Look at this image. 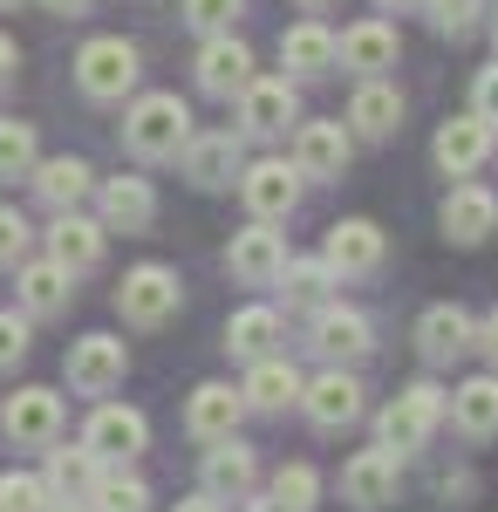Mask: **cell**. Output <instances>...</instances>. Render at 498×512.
I'll use <instances>...</instances> for the list:
<instances>
[{
    "label": "cell",
    "instance_id": "1",
    "mask_svg": "<svg viewBox=\"0 0 498 512\" xmlns=\"http://www.w3.org/2000/svg\"><path fill=\"white\" fill-rule=\"evenodd\" d=\"M123 144H130V158H144V164L178 158L192 144V110L178 96H137L130 117H123Z\"/></svg>",
    "mask_w": 498,
    "mask_h": 512
},
{
    "label": "cell",
    "instance_id": "2",
    "mask_svg": "<svg viewBox=\"0 0 498 512\" xmlns=\"http://www.w3.org/2000/svg\"><path fill=\"white\" fill-rule=\"evenodd\" d=\"M444 410H451V396L437 390V383H410V390H403V396L383 410V424H376L383 451H396V458L423 451V444H430V431L444 424Z\"/></svg>",
    "mask_w": 498,
    "mask_h": 512
},
{
    "label": "cell",
    "instance_id": "3",
    "mask_svg": "<svg viewBox=\"0 0 498 512\" xmlns=\"http://www.w3.org/2000/svg\"><path fill=\"white\" fill-rule=\"evenodd\" d=\"M76 82H82L89 103H123V96L137 89V48L123 35H96L76 55Z\"/></svg>",
    "mask_w": 498,
    "mask_h": 512
},
{
    "label": "cell",
    "instance_id": "4",
    "mask_svg": "<svg viewBox=\"0 0 498 512\" xmlns=\"http://www.w3.org/2000/svg\"><path fill=\"white\" fill-rule=\"evenodd\" d=\"M178 301H185V287L171 267H130L123 287H116V315L130 321V328H164V321L178 315Z\"/></svg>",
    "mask_w": 498,
    "mask_h": 512
},
{
    "label": "cell",
    "instance_id": "5",
    "mask_svg": "<svg viewBox=\"0 0 498 512\" xmlns=\"http://www.w3.org/2000/svg\"><path fill=\"white\" fill-rule=\"evenodd\" d=\"M239 198H246L253 219H273V226H280V219L301 205V164H287V158L239 164Z\"/></svg>",
    "mask_w": 498,
    "mask_h": 512
},
{
    "label": "cell",
    "instance_id": "6",
    "mask_svg": "<svg viewBox=\"0 0 498 512\" xmlns=\"http://www.w3.org/2000/svg\"><path fill=\"white\" fill-rule=\"evenodd\" d=\"M492 151H498V130L478 117V110L437 123V144H430V158H437V171H444V178H471V171L492 158Z\"/></svg>",
    "mask_w": 498,
    "mask_h": 512
},
{
    "label": "cell",
    "instance_id": "7",
    "mask_svg": "<svg viewBox=\"0 0 498 512\" xmlns=\"http://www.w3.org/2000/svg\"><path fill=\"white\" fill-rule=\"evenodd\" d=\"M62 369H69V390L76 396H110L123 383V369H130V349L116 335H82V342H69Z\"/></svg>",
    "mask_w": 498,
    "mask_h": 512
},
{
    "label": "cell",
    "instance_id": "8",
    "mask_svg": "<svg viewBox=\"0 0 498 512\" xmlns=\"http://www.w3.org/2000/svg\"><path fill=\"white\" fill-rule=\"evenodd\" d=\"M437 226L451 246H478V239L498 233V192L492 185H478V178H464L444 192V212H437Z\"/></svg>",
    "mask_w": 498,
    "mask_h": 512
},
{
    "label": "cell",
    "instance_id": "9",
    "mask_svg": "<svg viewBox=\"0 0 498 512\" xmlns=\"http://www.w3.org/2000/svg\"><path fill=\"white\" fill-rule=\"evenodd\" d=\"M226 267H232V280H246V287H273V280H280V267H287V239L273 233V219H253V226L232 233Z\"/></svg>",
    "mask_w": 498,
    "mask_h": 512
},
{
    "label": "cell",
    "instance_id": "10",
    "mask_svg": "<svg viewBox=\"0 0 498 512\" xmlns=\"http://www.w3.org/2000/svg\"><path fill=\"white\" fill-rule=\"evenodd\" d=\"M82 444H89L103 465H130V458L151 444V424H144L137 410H123V403H96V417H89Z\"/></svg>",
    "mask_w": 498,
    "mask_h": 512
},
{
    "label": "cell",
    "instance_id": "11",
    "mask_svg": "<svg viewBox=\"0 0 498 512\" xmlns=\"http://www.w3.org/2000/svg\"><path fill=\"white\" fill-rule=\"evenodd\" d=\"M301 410H307L314 431H348V424L362 417V383H355L348 369H328V376L301 383Z\"/></svg>",
    "mask_w": 498,
    "mask_h": 512
},
{
    "label": "cell",
    "instance_id": "12",
    "mask_svg": "<svg viewBox=\"0 0 498 512\" xmlns=\"http://www.w3.org/2000/svg\"><path fill=\"white\" fill-rule=\"evenodd\" d=\"M0 431H7V444H55V431H62V396L55 390H14L0 403Z\"/></svg>",
    "mask_w": 498,
    "mask_h": 512
},
{
    "label": "cell",
    "instance_id": "13",
    "mask_svg": "<svg viewBox=\"0 0 498 512\" xmlns=\"http://www.w3.org/2000/svg\"><path fill=\"white\" fill-rule=\"evenodd\" d=\"M294 82L287 76H253L246 89H239V130L246 137H273V130H287L294 123Z\"/></svg>",
    "mask_w": 498,
    "mask_h": 512
},
{
    "label": "cell",
    "instance_id": "14",
    "mask_svg": "<svg viewBox=\"0 0 498 512\" xmlns=\"http://www.w3.org/2000/svg\"><path fill=\"white\" fill-rule=\"evenodd\" d=\"M396 478H403V458H396V451H383V444H376V451H355L342 465V499L376 512V506L396 499Z\"/></svg>",
    "mask_w": 498,
    "mask_h": 512
},
{
    "label": "cell",
    "instance_id": "15",
    "mask_svg": "<svg viewBox=\"0 0 498 512\" xmlns=\"http://www.w3.org/2000/svg\"><path fill=\"white\" fill-rule=\"evenodd\" d=\"M246 82H253V48L232 41V28L198 48V89H205V96H239Z\"/></svg>",
    "mask_w": 498,
    "mask_h": 512
},
{
    "label": "cell",
    "instance_id": "16",
    "mask_svg": "<svg viewBox=\"0 0 498 512\" xmlns=\"http://www.w3.org/2000/svg\"><path fill=\"white\" fill-rule=\"evenodd\" d=\"M335 69H355V76H383L396 69V28L389 21H355L335 35Z\"/></svg>",
    "mask_w": 498,
    "mask_h": 512
},
{
    "label": "cell",
    "instance_id": "17",
    "mask_svg": "<svg viewBox=\"0 0 498 512\" xmlns=\"http://www.w3.org/2000/svg\"><path fill=\"white\" fill-rule=\"evenodd\" d=\"M321 260H328L335 274H376V267H383V226H376V219H342V226H328Z\"/></svg>",
    "mask_w": 498,
    "mask_h": 512
},
{
    "label": "cell",
    "instance_id": "18",
    "mask_svg": "<svg viewBox=\"0 0 498 512\" xmlns=\"http://www.w3.org/2000/svg\"><path fill=\"white\" fill-rule=\"evenodd\" d=\"M14 294H21V315H62L69 294H76V274L62 260H21L14 267Z\"/></svg>",
    "mask_w": 498,
    "mask_h": 512
},
{
    "label": "cell",
    "instance_id": "19",
    "mask_svg": "<svg viewBox=\"0 0 498 512\" xmlns=\"http://www.w3.org/2000/svg\"><path fill=\"white\" fill-rule=\"evenodd\" d=\"M253 485H260V458L239 437H212V451H205V492L212 499H253Z\"/></svg>",
    "mask_w": 498,
    "mask_h": 512
},
{
    "label": "cell",
    "instance_id": "20",
    "mask_svg": "<svg viewBox=\"0 0 498 512\" xmlns=\"http://www.w3.org/2000/svg\"><path fill=\"white\" fill-rule=\"evenodd\" d=\"M471 335H478V321L464 315L458 301H437V308H423V321H417L423 362H458V355H471Z\"/></svg>",
    "mask_w": 498,
    "mask_h": 512
},
{
    "label": "cell",
    "instance_id": "21",
    "mask_svg": "<svg viewBox=\"0 0 498 512\" xmlns=\"http://www.w3.org/2000/svg\"><path fill=\"white\" fill-rule=\"evenodd\" d=\"M239 417H246V396L232 390V383H198L192 403H185V431H192L198 444L232 437V431H239Z\"/></svg>",
    "mask_w": 498,
    "mask_h": 512
},
{
    "label": "cell",
    "instance_id": "22",
    "mask_svg": "<svg viewBox=\"0 0 498 512\" xmlns=\"http://www.w3.org/2000/svg\"><path fill=\"white\" fill-rule=\"evenodd\" d=\"M96 205H103V233H144V226L157 219L151 178H103Z\"/></svg>",
    "mask_w": 498,
    "mask_h": 512
},
{
    "label": "cell",
    "instance_id": "23",
    "mask_svg": "<svg viewBox=\"0 0 498 512\" xmlns=\"http://www.w3.org/2000/svg\"><path fill=\"white\" fill-rule=\"evenodd\" d=\"M348 151H355L348 123H301V130H294V164H301V178H342Z\"/></svg>",
    "mask_w": 498,
    "mask_h": 512
},
{
    "label": "cell",
    "instance_id": "24",
    "mask_svg": "<svg viewBox=\"0 0 498 512\" xmlns=\"http://www.w3.org/2000/svg\"><path fill=\"white\" fill-rule=\"evenodd\" d=\"M314 349L328 355V362H362V355L376 349V328L355 308H314Z\"/></svg>",
    "mask_w": 498,
    "mask_h": 512
},
{
    "label": "cell",
    "instance_id": "25",
    "mask_svg": "<svg viewBox=\"0 0 498 512\" xmlns=\"http://www.w3.org/2000/svg\"><path fill=\"white\" fill-rule=\"evenodd\" d=\"M178 158H185V178H192L198 192H219V185H232V178H239V164H246V158H239V137H232V130L192 137Z\"/></svg>",
    "mask_w": 498,
    "mask_h": 512
},
{
    "label": "cell",
    "instance_id": "26",
    "mask_svg": "<svg viewBox=\"0 0 498 512\" xmlns=\"http://www.w3.org/2000/svg\"><path fill=\"white\" fill-rule=\"evenodd\" d=\"M48 260H62L69 274H89V267L103 260V219H82L76 205L55 212V226H48Z\"/></svg>",
    "mask_w": 498,
    "mask_h": 512
},
{
    "label": "cell",
    "instance_id": "27",
    "mask_svg": "<svg viewBox=\"0 0 498 512\" xmlns=\"http://www.w3.org/2000/svg\"><path fill=\"white\" fill-rule=\"evenodd\" d=\"M348 130H355V137H396V130H403V96H396V82L362 76L355 103H348Z\"/></svg>",
    "mask_w": 498,
    "mask_h": 512
},
{
    "label": "cell",
    "instance_id": "28",
    "mask_svg": "<svg viewBox=\"0 0 498 512\" xmlns=\"http://www.w3.org/2000/svg\"><path fill=\"white\" fill-rule=\"evenodd\" d=\"M451 424H458L471 444H485V437H498V369L492 376H471V383H458L451 390V410H444Z\"/></svg>",
    "mask_w": 498,
    "mask_h": 512
},
{
    "label": "cell",
    "instance_id": "29",
    "mask_svg": "<svg viewBox=\"0 0 498 512\" xmlns=\"http://www.w3.org/2000/svg\"><path fill=\"white\" fill-rule=\"evenodd\" d=\"M239 396H246V410H287V403H301V369L280 355H260L253 376L239 383Z\"/></svg>",
    "mask_w": 498,
    "mask_h": 512
},
{
    "label": "cell",
    "instance_id": "30",
    "mask_svg": "<svg viewBox=\"0 0 498 512\" xmlns=\"http://www.w3.org/2000/svg\"><path fill=\"white\" fill-rule=\"evenodd\" d=\"M28 178H35V192L48 198L55 212H69V205H82V198L96 192V171H89L82 158H35Z\"/></svg>",
    "mask_w": 498,
    "mask_h": 512
},
{
    "label": "cell",
    "instance_id": "31",
    "mask_svg": "<svg viewBox=\"0 0 498 512\" xmlns=\"http://www.w3.org/2000/svg\"><path fill=\"white\" fill-rule=\"evenodd\" d=\"M103 478V458L89 451V444H62V451H48V499H89V485Z\"/></svg>",
    "mask_w": 498,
    "mask_h": 512
},
{
    "label": "cell",
    "instance_id": "32",
    "mask_svg": "<svg viewBox=\"0 0 498 512\" xmlns=\"http://www.w3.org/2000/svg\"><path fill=\"white\" fill-rule=\"evenodd\" d=\"M280 69H294V76H328V69H335V35H328L321 21L287 28V35H280Z\"/></svg>",
    "mask_w": 498,
    "mask_h": 512
},
{
    "label": "cell",
    "instance_id": "33",
    "mask_svg": "<svg viewBox=\"0 0 498 512\" xmlns=\"http://www.w3.org/2000/svg\"><path fill=\"white\" fill-rule=\"evenodd\" d=\"M273 342H280V315H273V308H239V315L226 321V355H239V362L273 355Z\"/></svg>",
    "mask_w": 498,
    "mask_h": 512
},
{
    "label": "cell",
    "instance_id": "34",
    "mask_svg": "<svg viewBox=\"0 0 498 512\" xmlns=\"http://www.w3.org/2000/svg\"><path fill=\"white\" fill-rule=\"evenodd\" d=\"M335 280L342 274H335L328 260H287L273 287L287 294V308H328V287H335Z\"/></svg>",
    "mask_w": 498,
    "mask_h": 512
},
{
    "label": "cell",
    "instance_id": "35",
    "mask_svg": "<svg viewBox=\"0 0 498 512\" xmlns=\"http://www.w3.org/2000/svg\"><path fill=\"white\" fill-rule=\"evenodd\" d=\"M82 506H89V512H151V485L103 465V478L89 485V499H82Z\"/></svg>",
    "mask_w": 498,
    "mask_h": 512
},
{
    "label": "cell",
    "instance_id": "36",
    "mask_svg": "<svg viewBox=\"0 0 498 512\" xmlns=\"http://www.w3.org/2000/svg\"><path fill=\"white\" fill-rule=\"evenodd\" d=\"M35 123L21 117H0V178H28L35 171Z\"/></svg>",
    "mask_w": 498,
    "mask_h": 512
},
{
    "label": "cell",
    "instance_id": "37",
    "mask_svg": "<svg viewBox=\"0 0 498 512\" xmlns=\"http://www.w3.org/2000/svg\"><path fill=\"white\" fill-rule=\"evenodd\" d=\"M423 14H430V28H437L444 41H464V35H478L485 0H423Z\"/></svg>",
    "mask_w": 498,
    "mask_h": 512
},
{
    "label": "cell",
    "instance_id": "38",
    "mask_svg": "<svg viewBox=\"0 0 498 512\" xmlns=\"http://www.w3.org/2000/svg\"><path fill=\"white\" fill-rule=\"evenodd\" d=\"M267 492H273V499H287L294 512H314V499H321V478H314V465H280Z\"/></svg>",
    "mask_w": 498,
    "mask_h": 512
},
{
    "label": "cell",
    "instance_id": "39",
    "mask_svg": "<svg viewBox=\"0 0 498 512\" xmlns=\"http://www.w3.org/2000/svg\"><path fill=\"white\" fill-rule=\"evenodd\" d=\"M0 512H48V485L35 472H7L0 478Z\"/></svg>",
    "mask_w": 498,
    "mask_h": 512
},
{
    "label": "cell",
    "instance_id": "40",
    "mask_svg": "<svg viewBox=\"0 0 498 512\" xmlns=\"http://www.w3.org/2000/svg\"><path fill=\"white\" fill-rule=\"evenodd\" d=\"M239 7L246 0H185V21H192L198 35H226L232 21H239Z\"/></svg>",
    "mask_w": 498,
    "mask_h": 512
},
{
    "label": "cell",
    "instance_id": "41",
    "mask_svg": "<svg viewBox=\"0 0 498 512\" xmlns=\"http://www.w3.org/2000/svg\"><path fill=\"white\" fill-rule=\"evenodd\" d=\"M28 219H21V212H14V205H0V267H21V260H28Z\"/></svg>",
    "mask_w": 498,
    "mask_h": 512
},
{
    "label": "cell",
    "instance_id": "42",
    "mask_svg": "<svg viewBox=\"0 0 498 512\" xmlns=\"http://www.w3.org/2000/svg\"><path fill=\"white\" fill-rule=\"evenodd\" d=\"M21 355H28V315L0 308V369H14Z\"/></svg>",
    "mask_w": 498,
    "mask_h": 512
},
{
    "label": "cell",
    "instance_id": "43",
    "mask_svg": "<svg viewBox=\"0 0 498 512\" xmlns=\"http://www.w3.org/2000/svg\"><path fill=\"white\" fill-rule=\"evenodd\" d=\"M471 110L498 130V62H492V69H478V82H471Z\"/></svg>",
    "mask_w": 498,
    "mask_h": 512
},
{
    "label": "cell",
    "instance_id": "44",
    "mask_svg": "<svg viewBox=\"0 0 498 512\" xmlns=\"http://www.w3.org/2000/svg\"><path fill=\"white\" fill-rule=\"evenodd\" d=\"M471 349H478V355H485V362L498 369V308H492L485 321H478V335H471Z\"/></svg>",
    "mask_w": 498,
    "mask_h": 512
},
{
    "label": "cell",
    "instance_id": "45",
    "mask_svg": "<svg viewBox=\"0 0 498 512\" xmlns=\"http://www.w3.org/2000/svg\"><path fill=\"white\" fill-rule=\"evenodd\" d=\"M41 7H48V14H62V21H76V14H89L96 0H41Z\"/></svg>",
    "mask_w": 498,
    "mask_h": 512
},
{
    "label": "cell",
    "instance_id": "46",
    "mask_svg": "<svg viewBox=\"0 0 498 512\" xmlns=\"http://www.w3.org/2000/svg\"><path fill=\"white\" fill-rule=\"evenodd\" d=\"M171 512H219V499H212V492H192V499H178Z\"/></svg>",
    "mask_w": 498,
    "mask_h": 512
},
{
    "label": "cell",
    "instance_id": "47",
    "mask_svg": "<svg viewBox=\"0 0 498 512\" xmlns=\"http://www.w3.org/2000/svg\"><path fill=\"white\" fill-rule=\"evenodd\" d=\"M246 512H294V506H287V499H273V492H260V499H253Z\"/></svg>",
    "mask_w": 498,
    "mask_h": 512
},
{
    "label": "cell",
    "instance_id": "48",
    "mask_svg": "<svg viewBox=\"0 0 498 512\" xmlns=\"http://www.w3.org/2000/svg\"><path fill=\"white\" fill-rule=\"evenodd\" d=\"M7 76H14V41L0 35V82H7Z\"/></svg>",
    "mask_w": 498,
    "mask_h": 512
},
{
    "label": "cell",
    "instance_id": "49",
    "mask_svg": "<svg viewBox=\"0 0 498 512\" xmlns=\"http://www.w3.org/2000/svg\"><path fill=\"white\" fill-rule=\"evenodd\" d=\"M48 512H89L82 499H48Z\"/></svg>",
    "mask_w": 498,
    "mask_h": 512
},
{
    "label": "cell",
    "instance_id": "50",
    "mask_svg": "<svg viewBox=\"0 0 498 512\" xmlns=\"http://www.w3.org/2000/svg\"><path fill=\"white\" fill-rule=\"evenodd\" d=\"M376 7H389V14H410V7H423V0H376Z\"/></svg>",
    "mask_w": 498,
    "mask_h": 512
},
{
    "label": "cell",
    "instance_id": "51",
    "mask_svg": "<svg viewBox=\"0 0 498 512\" xmlns=\"http://www.w3.org/2000/svg\"><path fill=\"white\" fill-rule=\"evenodd\" d=\"M307 14H328V7H342V0H301Z\"/></svg>",
    "mask_w": 498,
    "mask_h": 512
},
{
    "label": "cell",
    "instance_id": "52",
    "mask_svg": "<svg viewBox=\"0 0 498 512\" xmlns=\"http://www.w3.org/2000/svg\"><path fill=\"white\" fill-rule=\"evenodd\" d=\"M14 7H28V0H0V14H14Z\"/></svg>",
    "mask_w": 498,
    "mask_h": 512
},
{
    "label": "cell",
    "instance_id": "53",
    "mask_svg": "<svg viewBox=\"0 0 498 512\" xmlns=\"http://www.w3.org/2000/svg\"><path fill=\"white\" fill-rule=\"evenodd\" d=\"M492 48H498V21H492Z\"/></svg>",
    "mask_w": 498,
    "mask_h": 512
}]
</instances>
